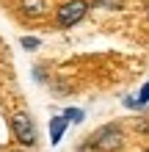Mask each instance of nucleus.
Segmentation results:
<instances>
[{
    "mask_svg": "<svg viewBox=\"0 0 149 152\" xmlns=\"http://www.w3.org/2000/svg\"><path fill=\"white\" fill-rule=\"evenodd\" d=\"M64 119H66L69 124H72V122L77 124V122H83V111H80V108H66V111H64Z\"/></svg>",
    "mask_w": 149,
    "mask_h": 152,
    "instance_id": "obj_6",
    "label": "nucleus"
},
{
    "mask_svg": "<svg viewBox=\"0 0 149 152\" xmlns=\"http://www.w3.org/2000/svg\"><path fill=\"white\" fill-rule=\"evenodd\" d=\"M146 14H149V8H146Z\"/></svg>",
    "mask_w": 149,
    "mask_h": 152,
    "instance_id": "obj_12",
    "label": "nucleus"
},
{
    "mask_svg": "<svg viewBox=\"0 0 149 152\" xmlns=\"http://www.w3.org/2000/svg\"><path fill=\"white\" fill-rule=\"evenodd\" d=\"M138 102H141V105H146V102H149V83H144L141 94H138Z\"/></svg>",
    "mask_w": 149,
    "mask_h": 152,
    "instance_id": "obj_10",
    "label": "nucleus"
},
{
    "mask_svg": "<svg viewBox=\"0 0 149 152\" xmlns=\"http://www.w3.org/2000/svg\"><path fill=\"white\" fill-rule=\"evenodd\" d=\"M11 133L20 147H36V124L28 111H17L11 116Z\"/></svg>",
    "mask_w": 149,
    "mask_h": 152,
    "instance_id": "obj_2",
    "label": "nucleus"
},
{
    "mask_svg": "<svg viewBox=\"0 0 149 152\" xmlns=\"http://www.w3.org/2000/svg\"><path fill=\"white\" fill-rule=\"evenodd\" d=\"M39 44H41V42H39L36 36H22V47H25V50H36Z\"/></svg>",
    "mask_w": 149,
    "mask_h": 152,
    "instance_id": "obj_9",
    "label": "nucleus"
},
{
    "mask_svg": "<svg viewBox=\"0 0 149 152\" xmlns=\"http://www.w3.org/2000/svg\"><path fill=\"white\" fill-rule=\"evenodd\" d=\"M91 6H100V8H110V11H116L121 8V0H89Z\"/></svg>",
    "mask_w": 149,
    "mask_h": 152,
    "instance_id": "obj_7",
    "label": "nucleus"
},
{
    "mask_svg": "<svg viewBox=\"0 0 149 152\" xmlns=\"http://www.w3.org/2000/svg\"><path fill=\"white\" fill-rule=\"evenodd\" d=\"M121 147H124V130H121V124L110 122L94 130L80 147V152H116Z\"/></svg>",
    "mask_w": 149,
    "mask_h": 152,
    "instance_id": "obj_1",
    "label": "nucleus"
},
{
    "mask_svg": "<svg viewBox=\"0 0 149 152\" xmlns=\"http://www.w3.org/2000/svg\"><path fill=\"white\" fill-rule=\"evenodd\" d=\"M20 11H22V17H28V20H36V17H41L47 11V0H22Z\"/></svg>",
    "mask_w": 149,
    "mask_h": 152,
    "instance_id": "obj_4",
    "label": "nucleus"
},
{
    "mask_svg": "<svg viewBox=\"0 0 149 152\" xmlns=\"http://www.w3.org/2000/svg\"><path fill=\"white\" fill-rule=\"evenodd\" d=\"M91 3L89 0H69V3H61L55 11V25L58 28H75L77 22L89 14Z\"/></svg>",
    "mask_w": 149,
    "mask_h": 152,
    "instance_id": "obj_3",
    "label": "nucleus"
},
{
    "mask_svg": "<svg viewBox=\"0 0 149 152\" xmlns=\"http://www.w3.org/2000/svg\"><path fill=\"white\" fill-rule=\"evenodd\" d=\"M135 130H138V133H149V116H146V113L135 119Z\"/></svg>",
    "mask_w": 149,
    "mask_h": 152,
    "instance_id": "obj_8",
    "label": "nucleus"
},
{
    "mask_svg": "<svg viewBox=\"0 0 149 152\" xmlns=\"http://www.w3.org/2000/svg\"><path fill=\"white\" fill-rule=\"evenodd\" d=\"M66 127H69V122L64 119V113L50 119V141H52V144H61V138H64Z\"/></svg>",
    "mask_w": 149,
    "mask_h": 152,
    "instance_id": "obj_5",
    "label": "nucleus"
},
{
    "mask_svg": "<svg viewBox=\"0 0 149 152\" xmlns=\"http://www.w3.org/2000/svg\"><path fill=\"white\" fill-rule=\"evenodd\" d=\"M33 80H47V75H44V69H41V66L33 69Z\"/></svg>",
    "mask_w": 149,
    "mask_h": 152,
    "instance_id": "obj_11",
    "label": "nucleus"
}]
</instances>
